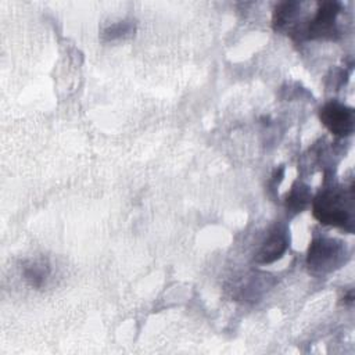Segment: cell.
<instances>
[{
  "instance_id": "obj_1",
  "label": "cell",
  "mask_w": 355,
  "mask_h": 355,
  "mask_svg": "<svg viewBox=\"0 0 355 355\" xmlns=\"http://www.w3.org/2000/svg\"><path fill=\"white\" fill-rule=\"evenodd\" d=\"M312 214L322 225L334 226L352 232L354 227V193L352 184L348 187L337 183L326 184L313 197Z\"/></svg>"
},
{
  "instance_id": "obj_2",
  "label": "cell",
  "mask_w": 355,
  "mask_h": 355,
  "mask_svg": "<svg viewBox=\"0 0 355 355\" xmlns=\"http://www.w3.org/2000/svg\"><path fill=\"white\" fill-rule=\"evenodd\" d=\"M341 3L338 1H322L318 4L315 14L304 24H300L291 33L294 40H336L340 36L337 24L338 14L341 12Z\"/></svg>"
},
{
  "instance_id": "obj_3",
  "label": "cell",
  "mask_w": 355,
  "mask_h": 355,
  "mask_svg": "<svg viewBox=\"0 0 355 355\" xmlns=\"http://www.w3.org/2000/svg\"><path fill=\"white\" fill-rule=\"evenodd\" d=\"M345 243L326 236L315 237L306 251V266L312 275L323 276L341 268L348 259Z\"/></svg>"
},
{
  "instance_id": "obj_4",
  "label": "cell",
  "mask_w": 355,
  "mask_h": 355,
  "mask_svg": "<svg viewBox=\"0 0 355 355\" xmlns=\"http://www.w3.org/2000/svg\"><path fill=\"white\" fill-rule=\"evenodd\" d=\"M319 119L322 125L337 137H347L354 133V108L337 100H330L319 108Z\"/></svg>"
},
{
  "instance_id": "obj_5",
  "label": "cell",
  "mask_w": 355,
  "mask_h": 355,
  "mask_svg": "<svg viewBox=\"0 0 355 355\" xmlns=\"http://www.w3.org/2000/svg\"><path fill=\"white\" fill-rule=\"evenodd\" d=\"M290 245V237L287 229L282 225L273 226L265 240L261 243L255 252L254 261L259 265H268L280 259Z\"/></svg>"
},
{
  "instance_id": "obj_6",
  "label": "cell",
  "mask_w": 355,
  "mask_h": 355,
  "mask_svg": "<svg viewBox=\"0 0 355 355\" xmlns=\"http://www.w3.org/2000/svg\"><path fill=\"white\" fill-rule=\"evenodd\" d=\"M300 1H282L279 3L272 14V26L276 32L293 33L297 28V19L301 12Z\"/></svg>"
},
{
  "instance_id": "obj_7",
  "label": "cell",
  "mask_w": 355,
  "mask_h": 355,
  "mask_svg": "<svg viewBox=\"0 0 355 355\" xmlns=\"http://www.w3.org/2000/svg\"><path fill=\"white\" fill-rule=\"evenodd\" d=\"M50 273V263L44 258H31L22 263V276L33 288H42L47 283Z\"/></svg>"
},
{
  "instance_id": "obj_8",
  "label": "cell",
  "mask_w": 355,
  "mask_h": 355,
  "mask_svg": "<svg viewBox=\"0 0 355 355\" xmlns=\"http://www.w3.org/2000/svg\"><path fill=\"white\" fill-rule=\"evenodd\" d=\"M311 201H312V194H311L309 186H306L302 182H295L286 196V200H284L286 211L287 214L294 216L302 212L311 204Z\"/></svg>"
},
{
  "instance_id": "obj_9",
  "label": "cell",
  "mask_w": 355,
  "mask_h": 355,
  "mask_svg": "<svg viewBox=\"0 0 355 355\" xmlns=\"http://www.w3.org/2000/svg\"><path fill=\"white\" fill-rule=\"evenodd\" d=\"M135 28L133 24L130 21H119L115 24H111L110 26H107L103 31V39L104 40H115V39H121L125 37L130 33H133Z\"/></svg>"
}]
</instances>
